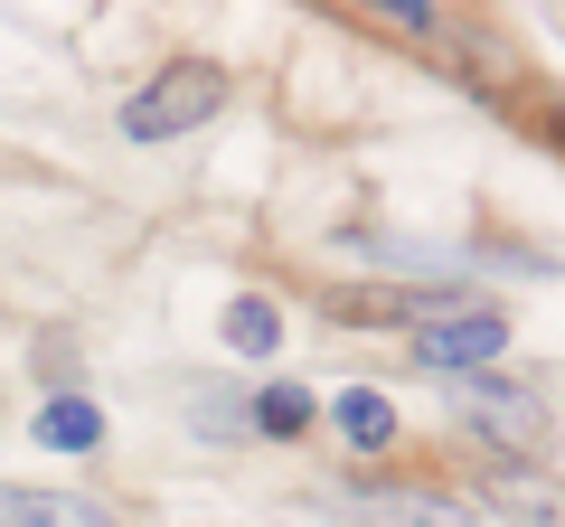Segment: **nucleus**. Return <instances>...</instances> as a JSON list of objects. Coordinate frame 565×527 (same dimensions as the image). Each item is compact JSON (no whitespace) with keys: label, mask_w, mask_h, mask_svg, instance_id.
I'll list each match as a JSON object with an SVG mask.
<instances>
[{"label":"nucleus","mask_w":565,"mask_h":527,"mask_svg":"<svg viewBox=\"0 0 565 527\" xmlns=\"http://www.w3.org/2000/svg\"><path fill=\"white\" fill-rule=\"evenodd\" d=\"M509 348V321L490 302H462V311H434V321L415 330V358L424 367H452V377H481L490 358Z\"/></svg>","instance_id":"2"},{"label":"nucleus","mask_w":565,"mask_h":527,"mask_svg":"<svg viewBox=\"0 0 565 527\" xmlns=\"http://www.w3.org/2000/svg\"><path fill=\"white\" fill-rule=\"evenodd\" d=\"M340 508L359 527H471V499H452V490H367V481H349Z\"/></svg>","instance_id":"4"},{"label":"nucleus","mask_w":565,"mask_h":527,"mask_svg":"<svg viewBox=\"0 0 565 527\" xmlns=\"http://www.w3.org/2000/svg\"><path fill=\"white\" fill-rule=\"evenodd\" d=\"M217 114H226V66L170 57L161 76L122 104V142H180V132H199V122H217Z\"/></svg>","instance_id":"1"},{"label":"nucleus","mask_w":565,"mask_h":527,"mask_svg":"<svg viewBox=\"0 0 565 527\" xmlns=\"http://www.w3.org/2000/svg\"><path fill=\"white\" fill-rule=\"evenodd\" d=\"M226 348H245V358H274V348H282V311L264 302V292H236V302H226Z\"/></svg>","instance_id":"9"},{"label":"nucleus","mask_w":565,"mask_h":527,"mask_svg":"<svg viewBox=\"0 0 565 527\" xmlns=\"http://www.w3.org/2000/svg\"><path fill=\"white\" fill-rule=\"evenodd\" d=\"M245 433H264V443H302V433H311V396H302V386H255Z\"/></svg>","instance_id":"8"},{"label":"nucleus","mask_w":565,"mask_h":527,"mask_svg":"<svg viewBox=\"0 0 565 527\" xmlns=\"http://www.w3.org/2000/svg\"><path fill=\"white\" fill-rule=\"evenodd\" d=\"M377 20H386V29H415V39H424L444 10H424V0H377Z\"/></svg>","instance_id":"10"},{"label":"nucleus","mask_w":565,"mask_h":527,"mask_svg":"<svg viewBox=\"0 0 565 527\" xmlns=\"http://www.w3.org/2000/svg\"><path fill=\"white\" fill-rule=\"evenodd\" d=\"M0 527H122L85 490H0Z\"/></svg>","instance_id":"5"},{"label":"nucleus","mask_w":565,"mask_h":527,"mask_svg":"<svg viewBox=\"0 0 565 527\" xmlns=\"http://www.w3.org/2000/svg\"><path fill=\"white\" fill-rule=\"evenodd\" d=\"M29 433H39L47 452H95L104 443V415L85 406V396H47V406L29 415Z\"/></svg>","instance_id":"6"},{"label":"nucleus","mask_w":565,"mask_h":527,"mask_svg":"<svg viewBox=\"0 0 565 527\" xmlns=\"http://www.w3.org/2000/svg\"><path fill=\"white\" fill-rule=\"evenodd\" d=\"M452 406H462V424L471 433H490V443L500 452H527L537 443V396H527V386H509V377H452Z\"/></svg>","instance_id":"3"},{"label":"nucleus","mask_w":565,"mask_h":527,"mask_svg":"<svg viewBox=\"0 0 565 527\" xmlns=\"http://www.w3.org/2000/svg\"><path fill=\"white\" fill-rule=\"evenodd\" d=\"M330 415H340L349 452H386V443H396V406H386L377 386H340V406H330Z\"/></svg>","instance_id":"7"}]
</instances>
